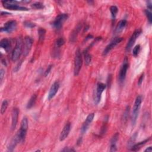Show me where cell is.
<instances>
[{
  "mask_svg": "<svg viewBox=\"0 0 152 152\" xmlns=\"http://www.w3.org/2000/svg\"><path fill=\"white\" fill-rule=\"evenodd\" d=\"M23 45L24 42L22 38L18 37L17 38L16 41V45L15 48L14 49L12 54V60L13 61L15 62L17 61L23 51Z\"/></svg>",
  "mask_w": 152,
  "mask_h": 152,
  "instance_id": "1",
  "label": "cell"
},
{
  "mask_svg": "<svg viewBox=\"0 0 152 152\" xmlns=\"http://www.w3.org/2000/svg\"><path fill=\"white\" fill-rule=\"evenodd\" d=\"M27 129H28V119L26 117H24L21 122L20 128L18 131L17 135L16 136L19 142H23V141H24L27 134Z\"/></svg>",
  "mask_w": 152,
  "mask_h": 152,
  "instance_id": "2",
  "label": "cell"
},
{
  "mask_svg": "<svg viewBox=\"0 0 152 152\" xmlns=\"http://www.w3.org/2000/svg\"><path fill=\"white\" fill-rule=\"evenodd\" d=\"M142 102V97L141 96H138L135 100L134 106L132 108V116H131V122L133 126H134L136 123V121L138 115V113L141 107V104Z\"/></svg>",
  "mask_w": 152,
  "mask_h": 152,
  "instance_id": "3",
  "label": "cell"
},
{
  "mask_svg": "<svg viewBox=\"0 0 152 152\" xmlns=\"http://www.w3.org/2000/svg\"><path fill=\"white\" fill-rule=\"evenodd\" d=\"M83 64L82 55L80 49H77L75 51V55L74 58V74L75 76H77L81 70Z\"/></svg>",
  "mask_w": 152,
  "mask_h": 152,
  "instance_id": "4",
  "label": "cell"
},
{
  "mask_svg": "<svg viewBox=\"0 0 152 152\" xmlns=\"http://www.w3.org/2000/svg\"><path fill=\"white\" fill-rule=\"evenodd\" d=\"M68 18L69 15L67 14H61L56 16L55 20L52 23L54 28L56 31H60Z\"/></svg>",
  "mask_w": 152,
  "mask_h": 152,
  "instance_id": "5",
  "label": "cell"
},
{
  "mask_svg": "<svg viewBox=\"0 0 152 152\" xmlns=\"http://www.w3.org/2000/svg\"><path fill=\"white\" fill-rule=\"evenodd\" d=\"M128 61L127 58H125L124 60L122 65H121V67L120 69L119 74V80L121 83H122L125 80L126 77V74L127 73V70L128 69Z\"/></svg>",
  "mask_w": 152,
  "mask_h": 152,
  "instance_id": "6",
  "label": "cell"
},
{
  "mask_svg": "<svg viewBox=\"0 0 152 152\" xmlns=\"http://www.w3.org/2000/svg\"><path fill=\"white\" fill-rule=\"evenodd\" d=\"M141 30H140V29L136 30L134 33H133V34L131 36L130 39H129V41H128V43L127 44L126 48L127 52H130V50L132 48V47L133 46V45H134L137 39L139 37V36L141 35Z\"/></svg>",
  "mask_w": 152,
  "mask_h": 152,
  "instance_id": "7",
  "label": "cell"
},
{
  "mask_svg": "<svg viewBox=\"0 0 152 152\" xmlns=\"http://www.w3.org/2000/svg\"><path fill=\"white\" fill-rule=\"evenodd\" d=\"M107 86L104 83H99L97 84V88H96V94L94 96V103L96 105L99 104L101 100V97L102 93L103 92L104 90L106 89Z\"/></svg>",
  "mask_w": 152,
  "mask_h": 152,
  "instance_id": "8",
  "label": "cell"
},
{
  "mask_svg": "<svg viewBox=\"0 0 152 152\" xmlns=\"http://www.w3.org/2000/svg\"><path fill=\"white\" fill-rule=\"evenodd\" d=\"M33 43V41L32 39V37H31L30 36L25 37L24 45H23V54L24 56H26L29 54L32 49Z\"/></svg>",
  "mask_w": 152,
  "mask_h": 152,
  "instance_id": "9",
  "label": "cell"
},
{
  "mask_svg": "<svg viewBox=\"0 0 152 152\" xmlns=\"http://www.w3.org/2000/svg\"><path fill=\"white\" fill-rule=\"evenodd\" d=\"M17 28V22L15 20H10L5 23L3 27L1 28V32L10 33L14 31Z\"/></svg>",
  "mask_w": 152,
  "mask_h": 152,
  "instance_id": "10",
  "label": "cell"
},
{
  "mask_svg": "<svg viewBox=\"0 0 152 152\" xmlns=\"http://www.w3.org/2000/svg\"><path fill=\"white\" fill-rule=\"evenodd\" d=\"M123 40L122 37H115V39H113L110 43H109L105 49L104 50L103 52V55H107L113 48H114L118 44H119Z\"/></svg>",
  "mask_w": 152,
  "mask_h": 152,
  "instance_id": "11",
  "label": "cell"
},
{
  "mask_svg": "<svg viewBox=\"0 0 152 152\" xmlns=\"http://www.w3.org/2000/svg\"><path fill=\"white\" fill-rule=\"evenodd\" d=\"M94 113H90L89 115L87 117L85 121L84 122L81 128V132L82 134H84V133L87 131L90 124L92 123V122L93 121V120L94 119Z\"/></svg>",
  "mask_w": 152,
  "mask_h": 152,
  "instance_id": "12",
  "label": "cell"
},
{
  "mask_svg": "<svg viewBox=\"0 0 152 152\" xmlns=\"http://www.w3.org/2000/svg\"><path fill=\"white\" fill-rule=\"evenodd\" d=\"M60 88V83L58 81H55L52 85V86L50 90L48 96V99L49 100L53 99L56 95V93L58 92Z\"/></svg>",
  "mask_w": 152,
  "mask_h": 152,
  "instance_id": "13",
  "label": "cell"
},
{
  "mask_svg": "<svg viewBox=\"0 0 152 152\" xmlns=\"http://www.w3.org/2000/svg\"><path fill=\"white\" fill-rule=\"evenodd\" d=\"M70 130H71V124L70 122H67L64 127L60 134V140L61 141H64L66 138V137H67L69 135Z\"/></svg>",
  "mask_w": 152,
  "mask_h": 152,
  "instance_id": "14",
  "label": "cell"
},
{
  "mask_svg": "<svg viewBox=\"0 0 152 152\" xmlns=\"http://www.w3.org/2000/svg\"><path fill=\"white\" fill-rule=\"evenodd\" d=\"M19 111L17 108H14L12 111V130H14L16 128L18 118Z\"/></svg>",
  "mask_w": 152,
  "mask_h": 152,
  "instance_id": "15",
  "label": "cell"
},
{
  "mask_svg": "<svg viewBox=\"0 0 152 152\" xmlns=\"http://www.w3.org/2000/svg\"><path fill=\"white\" fill-rule=\"evenodd\" d=\"M5 8L14 11H28L29 10L27 8L24 7H21L17 5V4H3Z\"/></svg>",
  "mask_w": 152,
  "mask_h": 152,
  "instance_id": "16",
  "label": "cell"
},
{
  "mask_svg": "<svg viewBox=\"0 0 152 152\" xmlns=\"http://www.w3.org/2000/svg\"><path fill=\"white\" fill-rule=\"evenodd\" d=\"M81 27H82L81 24H79L73 31V32L71 33V35L70 36V42H74L76 41V39H77V36H78V34L80 32L81 29Z\"/></svg>",
  "mask_w": 152,
  "mask_h": 152,
  "instance_id": "17",
  "label": "cell"
},
{
  "mask_svg": "<svg viewBox=\"0 0 152 152\" xmlns=\"http://www.w3.org/2000/svg\"><path fill=\"white\" fill-rule=\"evenodd\" d=\"M119 137V134L117 132L115 134H114L111 140V147H110V151L113 152L117 151V142L118 141Z\"/></svg>",
  "mask_w": 152,
  "mask_h": 152,
  "instance_id": "18",
  "label": "cell"
},
{
  "mask_svg": "<svg viewBox=\"0 0 152 152\" xmlns=\"http://www.w3.org/2000/svg\"><path fill=\"white\" fill-rule=\"evenodd\" d=\"M0 46L4 49L6 52H8L12 46L10 41L7 39V38H4L0 41Z\"/></svg>",
  "mask_w": 152,
  "mask_h": 152,
  "instance_id": "19",
  "label": "cell"
},
{
  "mask_svg": "<svg viewBox=\"0 0 152 152\" xmlns=\"http://www.w3.org/2000/svg\"><path fill=\"white\" fill-rule=\"evenodd\" d=\"M127 24V22L126 20H122L119 22L118 23L116 29H115V33H120L123 31V30L124 29V28L126 27V25Z\"/></svg>",
  "mask_w": 152,
  "mask_h": 152,
  "instance_id": "20",
  "label": "cell"
},
{
  "mask_svg": "<svg viewBox=\"0 0 152 152\" xmlns=\"http://www.w3.org/2000/svg\"><path fill=\"white\" fill-rule=\"evenodd\" d=\"M150 138H149L148 139H146V140H145L144 141H141V142H138V143H137L136 145H133L131 147V151H134L139 150L141 148L142 146H143L146 143V142H147L150 140Z\"/></svg>",
  "mask_w": 152,
  "mask_h": 152,
  "instance_id": "21",
  "label": "cell"
},
{
  "mask_svg": "<svg viewBox=\"0 0 152 152\" xmlns=\"http://www.w3.org/2000/svg\"><path fill=\"white\" fill-rule=\"evenodd\" d=\"M36 99H37L36 94H33L27 104V106H26L27 109H31L35 105V104L36 102Z\"/></svg>",
  "mask_w": 152,
  "mask_h": 152,
  "instance_id": "22",
  "label": "cell"
},
{
  "mask_svg": "<svg viewBox=\"0 0 152 152\" xmlns=\"http://www.w3.org/2000/svg\"><path fill=\"white\" fill-rule=\"evenodd\" d=\"M18 139L17 138L16 136H15L13 139L11 141V142H10V144L8 146V150L10 151H13V150L14 149L15 147L16 146V145H17V143H18Z\"/></svg>",
  "mask_w": 152,
  "mask_h": 152,
  "instance_id": "23",
  "label": "cell"
},
{
  "mask_svg": "<svg viewBox=\"0 0 152 152\" xmlns=\"http://www.w3.org/2000/svg\"><path fill=\"white\" fill-rule=\"evenodd\" d=\"M84 57L85 64L86 65H89L92 61V55L88 52V50H86L84 51Z\"/></svg>",
  "mask_w": 152,
  "mask_h": 152,
  "instance_id": "24",
  "label": "cell"
},
{
  "mask_svg": "<svg viewBox=\"0 0 152 152\" xmlns=\"http://www.w3.org/2000/svg\"><path fill=\"white\" fill-rule=\"evenodd\" d=\"M38 35H39V39L40 41L42 42L44 41L45 35H46V31L43 28H40L38 31Z\"/></svg>",
  "mask_w": 152,
  "mask_h": 152,
  "instance_id": "25",
  "label": "cell"
},
{
  "mask_svg": "<svg viewBox=\"0 0 152 152\" xmlns=\"http://www.w3.org/2000/svg\"><path fill=\"white\" fill-rule=\"evenodd\" d=\"M65 43V40L63 37H60L58 39H57L55 42V48H60V47L63 46Z\"/></svg>",
  "mask_w": 152,
  "mask_h": 152,
  "instance_id": "26",
  "label": "cell"
},
{
  "mask_svg": "<svg viewBox=\"0 0 152 152\" xmlns=\"http://www.w3.org/2000/svg\"><path fill=\"white\" fill-rule=\"evenodd\" d=\"M110 12H111V15H112V17L114 20V19L115 18L117 14V13L118 12V9L117 7H116L115 5L111 6V8H110Z\"/></svg>",
  "mask_w": 152,
  "mask_h": 152,
  "instance_id": "27",
  "label": "cell"
},
{
  "mask_svg": "<svg viewBox=\"0 0 152 152\" xmlns=\"http://www.w3.org/2000/svg\"><path fill=\"white\" fill-rule=\"evenodd\" d=\"M8 102L7 100H4L3 102L2 105H1V113L2 114V115H3V114L5 113V111L8 107Z\"/></svg>",
  "mask_w": 152,
  "mask_h": 152,
  "instance_id": "28",
  "label": "cell"
},
{
  "mask_svg": "<svg viewBox=\"0 0 152 152\" xmlns=\"http://www.w3.org/2000/svg\"><path fill=\"white\" fill-rule=\"evenodd\" d=\"M32 8H35V9H37V10H41V9H43L44 8L43 4L41 3V2H36L33 3L32 5Z\"/></svg>",
  "mask_w": 152,
  "mask_h": 152,
  "instance_id": "29",
  "label": "cell"
},
{
  "mask_svg": "<svg viewBox=\"0 0 152 152\" xmlns=\"http://www.w3.org/2000/svg\"><path fill=\"white\" fill-rule=\"evenodd\" d=\"M137 132H136L135 134L132 136V137L128 141V146L129 147H130V148L132 146V145L134 144V141H135V140L136 139V137H137Z\"/></svg>",
  "mask_w": 152,
  "mask_h": 152,
  "instance_id": "30",
  "label": "cell"
},
{
  "mask_svg": "<svg viewBox=\"0 0 152 152\" xmlns=\"http://www.w3.org/2000/svg\"><path fill=\"white\" fill-rule=\"evenodd\" d=\"M140 48L141 47L140 45H137L134 48V49H133L132 51V54L134 56H137L138 55L140 51Z\"/></svg>",
  "mask_w": 152,
  "mask_h": 152,
  "instance_id": "31",
  "label": "cell"
},
{
  "mask_svg": "<svg viewBox=\"0 0 152 152\" xmlns=\"http://www.w3.org/2000/svg\"><path fill=\"white\" fill-rule=\"evenodd\" d=\"M145 13H146V15L147 17V19H148V21L150 23H151V22H152V14H151V10H146L145 11Z\"/></svg>",
  "mask_w": 152,
  "mask_h": 152,
  "instance_id": "32",
  "label": "cell"
},
{
  "mask_svg": "<svg viewBox=\"0 0 152 152\" xmlns=\"http://www.w3.org/2000/svg\"><path fill=\"white\" fill-rule=\"evenodd\" d=\"M24 24L26 27H28V28H33L35 27V24L31 22H25L24 23Z\"/></svg>",
  "mask_w": 152,
  "mask_h": 152,
  "instance_id": "33",
  "label": "cell"
},
{
  "mask_svg": "<svg viewBox=\"0 0 152 152\" xmlns=\"http://www.w3.org/2000/svg\"><path fill=\"white\" fill-rule=\"evenodd\" d=\"M52 68V65H50L48 66V68L46 69V70L45 71V74H44V76L45 77H46V76L48 75V74L50 73L51 69Z\"/></svg>",
  "mask_w": 152,
  "mask_h": 152,
  "instance_id": "34",
  "label": "cell"
},
{
  "mask_svg": "<svg viewBox=\"0 0 152 152\" xmlns=\"http://www.w3.org/2000/svg\"><path fill=\"white\" fill-rule=\"evenodd\" d=\"M4 75H5V71L4 70V69H1L0 70V81H1V83L3 81Z\"/></svg>",
  "mask_w": 152,
  "mask_h": 152,
  "instance_id": "35",
  "label": "cell"
},
{
  "mask_svg": "<svg viewBox=\"0 0 152 152\" xmlns=\"http://www.w3.org/2000/svg\"><path fill=\"white\" fill-rule=\"evenodd\" d=\"M144 77H145L144 74H141V75L140 76V77L139 78V80L138 81V84L139 86H141V83H142V80H143V79H144Z\"/></svg>",
  "mask_w": 152,
  "mask_h": 152,
  "instance_id": "36",
  "label": "cell"
},
{
  "mask_svg": "<svg viewBox=\"0 0 152 152\" xmlns=\"http://www.w3.org/2000/svg\"><path fill=\"white\" fill-rule=\"evenodd\" d=\"M62 151H75V150L72 149H69V147L68 148L66 147L64 149H63Z\"/></svg>",
  "mask_w": 152,
  "mask_h": 152,
  "instance_id": "37",
  "label": "cell"
},
{
  "mask_svg": "<svg viewBox=\"0 0 152 152\" xmlns=\"http://www.w3.org/2000/svg\"><path fill=\"white\" fill-rule=\"evenodd\" d=\"M92 38H93V36H92V35H88V36L86 37L85 41H87L88 40L92 39Z\"/></svg>",
  "mask_w": 152,
  "mask_h": 152,
  "instance_id": "38",
  "label": "cell"
},
{
  "mask_svg": "<svg viewBox=\"0 0 152 152\" xmlns=\"http://www.w3.org/2000/svg\"><path fill=\"white\" fill-rule=\"evenodd\" d=\"M145 151H147V152H151L152 151V148L151 147H149L147 149H146Z\"/></svg>",
  "mask_w": 152,
  "mask_h": 152,
  "instance_id": "39",
  "label": "cell"
},
{
  "mask_svg": "<svg viewBox=\"0 0 152 152\" xmlns=\"http://www.w3.org/2000/svg\"><path fill=\"white\" fill-rule=\"evenodd\" d=\"M1 16H6V15H10L11 14L9 13H7V12H1Z\"/></svg>",
  "mask_w": 152,
  "mask_h": 152,
  "instance_id": "40",
  "label": "cell"
}]
</instances>
